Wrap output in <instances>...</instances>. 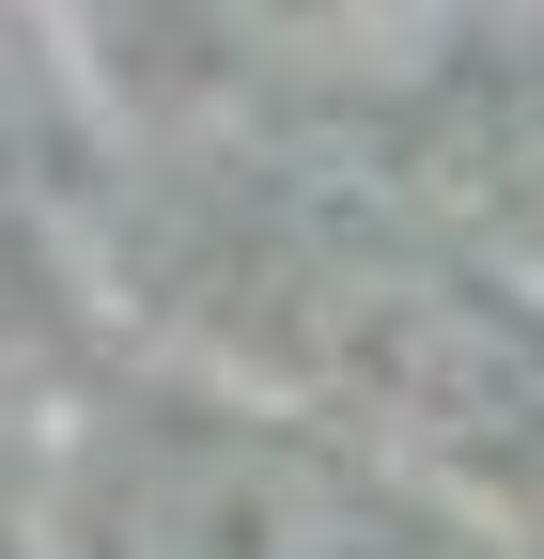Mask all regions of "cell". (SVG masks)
I'll return each mask as SVG.
<instances>
[{
	"instance_id": "7a4b0ae2",
	"label": "cell",
	"mask_w": 544,
	"mask_h": 559,
	"mask_svg": "<svg viewBox=\"0 0 544 559\" xmlns=\"http://www.w3.org/2000/svg\"><path fill=\"white\" fill-rule=\"evenodd\" d=\"M296 373L421 451H529L544 436V311H513L498 280L421 264V249H311L281 280Z\"/></svg>"
},
{
	"instance_id": "6da1fadb",
	"label": "cell",
	"mask_w": 544,
	"mask_h": 559,
	"mask_svg": "<svg viewBox=\"0 0 544 559\" xmlns=\"http://www.w3.org/2000/svg\"><path fill=\"white\" fill-rule=\"evenodd\" d=\"M79 559H421L358 451L249 404H156L79 451Z\"/></svg>"
},
{
	"instance_id": "277c9868",
	"label": "cell",
	"mask_w": 544,
	"mask_h": 559,
	"mask_svg": "<svg viewBox=\"0 0 544 559\" xmlns=\"http://www.w3.org/2000/svg\"><path fill=\"white\" fill-rule=\"evenodd\" d=\"M62 171V94H47V62H32V32L0 16V202H32Z\"/></svg>"
},
{
	"instance_id": "3957f363",
	"label": "cell",
	"mask_w": 544,
	"mask_h": 559,
	"mask_svg": "<svg viewBox=\"0 0 544 559\" xmlns=\"http://www.w3.org/2000/svg\"><path fill=\"white\" fill-rule=\"evenodd\" d=\"M202 32L296 109H404L466 62L483 0H202Z\"/></svg>"
}]
</instances>
